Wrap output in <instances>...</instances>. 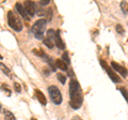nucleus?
Masks as SVG:
<instances>
[{"mask_svg":"<svg viewBox=\"0 0 128 120\" xmlns=\"http://www.w3.org/2000/svg\"><path fill=\"white\" fill-rule=\"evenodd\" d=\"M30 120H36V119H35V118H32V119H30Z\"/></svg>","mask_w":128,"mask_h":120,"instance_id":"nucleus-28","label":"nucleus"},{"mask_svg":"<svg viewBox=\"0 0 128 120\" xmlns=\"http://www.w3.org/2000/svg\"><path fill=\"white\" fill-rule=\"evenodd\" d=\"M0 59H2V56L1 55H0Z\"/></svg>","mask_w":128,"mask_h":120,"instance_id":"nucleus-29","label":"nucleus"},{"mask_svg":"<svg viewBox=\"0 0 128 120\" xmlns=\"http://www.w3.org/2000/svg\"><path fill=\"white\" fill-rule=\"evenodd\" d=\"M54 63H56V67H57L58 69L62 70V71H65V72L68 71V66H67L66 63L63 61V60H61V59H57V60L54 61Z\"/></svg>","mask_w":128,"mask_h":120,"instance_id":"nucleus-12","label":"nucleus"},{"mask_svg":"<svg viewBox=\"0 0 128 120\" xmlns=\"http://www.w3.org/2000/svg\"><path fill=\"white\" fill-rule=\"evenodd\" d=\"M48 92H49L50 100L52 101L54 104H56V105H60V104L62 103V94H61V91L59 90L58 87L50 86L49 88H48Z\"/></svg>","mask_w":128,"mask_h":120,"instance_id":"nucleus-4","label":"nucleus"},{"mask_svg":"<svg viewBox=\"0 0 128 120\" xmlns=\"http://www.w3.org/2000/svg\"><path fill=\"white\" fill-rule=\"evenodd\" d=\"M100 65L104 68V70L107 72V74L109 75V77L111 78L112 82H114V83H121V78H120V76H118L116 73H115L114 70L112 69V68H110L109 66L107 65L105 60H100Z\"/></svg>","mask_w":128,"mask_h":120,"instance_id":"nucleus-5","label":"nucleus"},{"mask_svg":"<svg viewBox=\"0 0 128 120\" xmlns=\"http://www.w3.org/2000/svg\"><path fill=\"white\" fill-rule=\"evenodd\" d=\"M46 15V22H50L52 19V9H47V11L45 12Z\"/></svg>","mask_w":128,"mask_h":120,"instance_id":"nucleus-13","label":"nucleus"},{"mask_svg":"<svg viewBox=\"0 0 128 120\" xmlns=\"http://www.w3.org/2000/svg\"><path fill=\"white\" fill-rule=\"evenodd\" d=\"M115 29H116V32L118 33H124V28L121 26V25H118L116 27H115Z\"/></svg>","mask_w":128,"mask_h":120,"instance_id":"nucleus-24","label":"nucleus"},{"mask_svg":"<svg viewBox=\"0 0 128 120\" xmlns=\"http://www.w3.org/2000/svg\"><path fill=\"white\" fill-rule=\"evenodd\" d=\"M46 25H47L46 19H38V21L34 23V25L31 28V32L34 34L35 39L42 40L44 38V33L46 31Z\"/></svg>","mask_w":128,"mask_h":120,"instance_id":"nucleus-2","label":"nucleus"},{"mask_svg":"<svg viewBox=\"0 0 128 120\" xmlns=\"http://www.w3.org/2000/svg\"><path fill=\"white\" fill-rule=\"evenodd\" d=\"M32 51H33V54H34V55L40 56V57H43V58H46V57H47V56L43 53V50H41V49H33Z\"/></svg>","mask_w":128,"mask_h":120,"instance_id":"nucleus-21","label":"nucleus"},{"mask_svg":"<svg viewBox=\"0 0 128 120\" xmlns=\"http://www.w3.org/2000/svg\"><path fill=\"white\" fill-rule=\"evenodd\" d=\"M72 120H82V119L80 118L79 116H75V117H73V118H72Z\"/></svg>","mask_w":128,"mask_h":120,"instance_id":"nucleus-27","label":"nucleus"},{"mask_svg":"<svg viewBox=\"0 0 128 120\" xmlns=\"http://www.w3.org/2000/svg\"><path fill=\"white\" fill-rule=\"evenodd\" d=\"M49 2H50V0H41L38 3L41 6H47V5H49Z\"/></svg>","mask_w":128,"mask_h":120,"instance_id":"nucleus-25","label":"nucleus"},{"mask_svg":"<svg viewBox=\"0 0 128 120\" xmlns=\"http://www.w3.org/2000/svg\"><path fill=\"white\" fill-rule=\"evenodd\" d=\"M111 68L114 70V72H118V73L121 74L122 76H124V77H127L128 76V71L126 70L125 67H123V66L118 65V63H116V62L112 61L111 62Z\"/></svg>","mask_w":128,"mask_h":120,"instance_id":"nucleus-8","label":"nucleus"},{"mask_svg":"<svg viewBox=\"0 0 128 120\" xmlns=\"http://www.w3.org/2000/svg\"><path fill=\"white\" fill-rule=\"evenodd\" d=\"M14 89H15L16 92L19 93V92H20V91H22V86L19 85L18 83H14Z\"/></svg>","mask_w":128,"mask_h":120,"instance_id":"nucleus-23","label":"nucleus"},{"mask_svg":"<svg viewBox=\"0 0 128 120\" xmlns=\"http://www.w3.org/2000/svg\"><path fill=\"white\" fill-rule=\"evenodd\" d=\"M70 104L72 108L79 109L83 102V93L80 84L76 79H72L70 83Z\"/></svg>","mask_w":128,"mask_h":120,"instance_id":"nucleus-1","label":"nucleus"},{"mask_svg":"<svg viewBox=\"0 0 128 120\" xmlns=\"http://www.w3.org/2000/svg\"><path fill=\"white\" fill-rule=\"evenodd\" d=\"M57 77H58L59 82L61 83V84H65V82H66V76H65V75H63L62 73H58L57 74Z\"/></svg>","mask_w":128,"mask_h":120,"instance_id":"nucleus-20","label":"nucleus"},{"mask_svg":"<svg viewBox=\"0 0 128 120\" xmlns=\"http://www.w3.org/2000/svg\"><path fill=\"white\" fill-rule=\"evenodd\" d=\"M34 94H35V97H36V99L38 100V102L41 103L43 106H45L47 104V100H46V97L44 95V93L42 92V91L38 90V89H35L34 90Z\"/></svg>","mask_w":128,"mask_h":120,"instance_id":"nucleus-11","label":"nucleus"},{"mask_svg":"<svg viewBox=\"0 0 128 120\" xmlns=\"http://www.w3.org/2000/svg\"><path fill=\"white\" fill-rule=\"evenodd\" d=\"M62 60L66 63L67 66H68L70 63V57H68V53H67V51H64V53H63V55H62Z\"/></svg>","mask_w":128,"mask_h":120,"instance_id":"nucleus-15","label":"nucleus"},{"mask_svg":"<svg viewBox=\"0 0 128 120\" xmlns=\"http://www.w3.org/2000/svg\"><path fill=\"white\" fill-rule=\"evenodd\" d=\"M120 91H121V93L123 94V97L125 98V100L128 103V91L125 89V88H120Z\"/></svg>","mask_w":128,"mask_h":120,"instance_id":"nucleus-22","label":"nucleus"},{"mask_svg":"<svg viewBox=\"0 0 128 120\" xmlns=\"http://www.w3.org/2000/svg\"><path fill=\"white\" fill-rule=\"evenodd\" d=\"M121 8H122V11H123V13H128V2L126 1H123L121 2Z\"/></svg>","mask_w":128,"mask_h":120,"instance_id":"nucleus-19","label":"nucleus"},{"mask_svg":"<svg viewBox=\"0 0 128 120\" xmlns=\"http://www.w3.org/2000/svg\"><path fill=\"white\" fill-rule=\"evenodd\" d=\"M54 44H56V46H57L59 49H62V50L65 49V43L63 42L61 35H60V30H58L57 32H56V35H54Z\"/></svg>","mask_w":128,"mask_h":120,"instance_id":"nucleus-9","label":"nucleus"},{"mask_svg":"<svg viewBox=\"0 0 128 120\" xmlns=\"http://www.w3.org/2000/svg\"><path fill=\"white\" fill-rule=\"evenodd\" d=\"M4 117H6V120H16L14 115L9 110H4Z\"/></svg>","mask_w":128,"mask_h":120,"instance_id":"nucleus-14","label":"nucleus"},{"mask_svg":"<svg viewBox=\"0 0 128 120\" xmlns=\"http://www.w3.org/2000/svg\"><path fill=\"white\" fill-rule=\"evenodd\" d=\"M36 13L40 15V16H41V15H43V14H44V11H43V9H42V8H40V9H36Z\"/></svg>","mask_w":128,"mask_h":120,"instance_id":"nucleus-26","label":"nucleus"},{"mask_svg":"<svg viewBox=\"0 0 128 120\" xmlns=\"http://www.w3.org/2000/svg\"><path fill=\"white\" fill-rule=\"evenodd\" d=\"M15 9H16V11H17L19 14L22 15V18H25L26 21H29V19H30L29 15L27 14V12H26V10H25V8H24V6L22 5V3H19V2L16 3V5H15Z\"/></svg>","mask_w":128,"mask_h":120,"instance_id":"nucleus-10","label":"nucleus"},{"mask_svg":"<svg viewBox=\"0 0 128 120\" xmlns=\"http://www.w3.org/2000/svg\"><path fill=\"white\" fill-rule=\"evenodd\" d=\"M1 90H2V91H4V92H6V95H8V97H10V95H11V89L9 88V86L6 85V84L1 85Z\"/></svg>","mask_w":128,"mask_h":120,"instance_id":"nucleus-18","label":"nucleus"},{"mask_svg":"<svg viewBox=\"0 0 128 120\" xmlns=\"http://www.w3.org/2000/svg\"><path fill=\"white\" fill-rule=\"evenodd\" d=\"M0 69H1V71L3 72L4 74H6V75H9L10 74V70H9V68H8L4 63H0Z\"/></svg>","mask_w":128,"mask_h":120,"instance_id":"nucleus-17","label":"nucleus"},{"mask_svg":"<svg viewBox=\"0 0 128 120\" xmlns=\"http://www.w3.org/2000/svg\"><path fill=\"white\" fill-rule=\"evenodd\" d=\"M8 23H9V26L12 28V29L17 31V32H20V31L22 30V21L16 16L12 11L8 12Z\"/></svg>","mask_w":128,"mask_h":120,"instance_id":"nucleus-3","label":"nucleus"},{"mask_svg":"<svg viewBox=\"0 0 128 120\" xmlns=\"http://www.w3.org/2000/svg\"><path fill=\"white\" fill-rule=\"evenodd\" d=\"M24 8H25L27 14L29 15V17L34 16L35 13H36V6H35V3L33 1H25Z\"/></svg>","mask_w":128,"mask_h":120,"instance_id":"nucleus-7","label":"nucleus"},{"mask_svg":"<svg viewBox=\"0 0 128 120\" xmlns=\"http://www.w3.org/2000/svg\"><path fill=\"white\" fill-rule=\"evenodd\" d=\"M54 35H56V31L54 29L47 30L46 38L44 39V44H45L48 48H54Z\"/></svg>","mask_w":128,"mask_h":120,"instance_id":"nucleus-6","label":"nucleus"},{"mask_svg":"<svg viewBox=\"0 0 128 120\" xmlns=\"http://www.w3.org/2000/svg\"><path fill=\"white\" fill-rule=\"evenodd\" d=\"M47 60V62H48V65H49L51 67V71H56V63L54 62V60L51 59L50 57H46L45 58Z\"/></svg>","mask_w":128,"mask_h":120,"instance_id":"nucleus-16","label":"nucleus"},{"mask_svg":"<svg viewBox=\"0 0 128 120\" xmlns=\"http://www.w3.org/2000/svg\"><path fill=\"white\" fill-rule=\"evenodd\" d=\"M0 110H1V105H0Z\"/></svg>","mask_w":128,"mask_h":120,"instance_id":"nucleus-30","label":"nucleus"}]
</instances>
